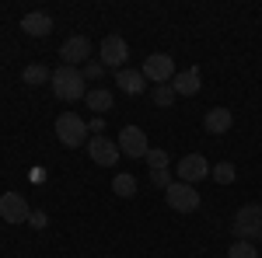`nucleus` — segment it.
<instances>
[{
  "label": "nucleus",
  "mask_w": 262,
  "mask_h": 258,
  "mask_svg": "<svg viewBox=\"0 0 262 258\" xmlns=\"http://www.w3.org/2000/svg\"><path fill=\"white\" fill-rule=\"evenodd\" d=\"M227 258H259V251H255L252 241H234V244L227 248Z\"/></svg>",
  "instance_id": "obj_20"
},
{
  "label": "nucleus",
  "mask_w": 262,
  "mask_h": 258,
  "mask_svg": "<svg viewBox=\"0 0 262 258\" xmlns=\"http://www.w3.org/2000/svg\"><path fill=\"white\" fill-rule=\"evenodd\" d=\"M150 181H154L158 189H168V185H171V171H150Z\"/></svg>",
  "instance_id": "obj_24"
},
{
  "label": "nucleus",
  "mask_w": 262,
  "mask_h": 258,
  "mask_svg": "<svg viewBox=\"0 0 262 258\" xmlns=\"http://www.w3.org/2000/svg\"><path fill=\"white\" fill-rule=\"evenodd\" d=\"M210 171H213V168L206 164V157H203V154H185V157L179 160V181H185V185L206 178Z\"/></svg>",
  "instance_id": "obj_10"
},
{
  "label": "nucleus",
  "mask_w": 262,
  "mask_h": 258,
  "mask_svg": "<svg viewBox=\"0 0 262 258\" xmlns=\"http://www.w3.org/2000/svg\"><path fill=\"white\" fill-rule=\"evenodd\" d=\"M101 129H105V122H101V119H91V122H88V133H95V136H101Z\"/></svg>",
  "instance_id": "obj_26"
},
{
  "label": "nucleus",
  "mask_w": 262,
  "mask_h": 258,
  "mask_svg": "<svg viewBox=\"0 0 262 258\" xmlns=\"http://www.w3.org/2000/svg\"><path fill=\"white\" fill-rule=\"evenodd\" d=\"M25 84H46V80H53V74L42 66V63H32V66H25Z\"/></svg>",
  "instance_id": "obj_19"
},
{
  "label": "nucleus",
  "mask_w": 262,
  "mask_h": 258,
  "mask_svg": "<svg viewBox=\"0 0 262 258\" xmlns=\"http://www.w3.org/2000/svg\"><path fill=\"white\" fill-rule=\"evenodd\" d=\"M53 95L60 101H77V98H84L88 95V80H84V74L81 70H74V66H60V70H53Z\"/></svg>",
  "instance_id": "obj_1"
},
{
  "label": "nucleus",
  "mask_w": 262,
  "mask_h": 258,
  "mask_svg": "<svg viewBox=\"0 0 262 258\" xmlns=\"http://www.w3.org/2000/svg\"><path fill=\"white\" fill-rule=\"evenodd\" d=\"M88 154H91L95 164L112 168V164L119 160V143H116V139H105V136H95V139H88Z\"/></svg>",
  "instance_id": "obj_9"
},
{
  "label": "nucleus",
  "mask_w": 262,
  "mask_h": 258,
  "mask_svg": "<svg viewBox=\"0 0 262 258\" xmlns=\"http://www.w3.org/2000/svg\"><path fill=\"white\" fill-rule=\"evenodd\" d=\"M147 168L150 171H168V150H147Z\"/></svg>",
  "instance_id": "obj_21"
},
{
  "label": "nucleus",
  "mask_w": 262,
  "mask_h": 258,
  "mask_svg": "<svg viewBox=\"0 0 262 258\" xmlns=\"http://www.w3.org/2000/svg\"><path fill=\"white\" fill-rule=\"evenodd\" d=\"M84 101H88V108H91V112H108V108H112V91L95 87V91H88V95H84Z\"/></svg>",
  "instance_id": "obj_16"
},
{
  "label": "nucleus",
  "mask_w": 262,
  "mask_h": 258,
  "mask_svg": "<svg viewBox=\"0 0 262 258\" xmlns=\"http://www.w3.org/2000/svg\"><path fill=\"white\" fill-rule=\"evenodd\" d=\"M112 192L122 196V199H133V196H137V178H133V175H126V171L116 175V178H112Z\"/></svg>",
  "instance_id": "obj_17"
},
{
  "label": "nucleus",
  "mask_w": 262,
  "mask_h": 258,
  "mask_svg": "<svg viewBox=\"0 0 262 258\" xmlns=\"http://www.w3.org/2000/svg\"><path fill=\"white\" fill-rule=\"evenodd\" d=\"M200 70L196 66H189V70H179L175 77H171V87H175V95H185V98H192L196 91H200Z\"/></svg>",
  "instance_id": "obj_12"
},
{
  "label": "nucleus",
  "mask_w": 262,
  "mask_h": 258,
  "mask_svg": "<svg viewBox=\"0 0 262 258\" xmlns=\"http://www.w3.org/2000/svg\"><path fill=\"white\" fill-rule=\"evenodd\" d=\"M164 202H168L175 213H192V209H200V192H196L192 185H185V181H171V185L164 189Z\"/></svg>",
  "instance_id": "obj_4"
},
{
  "label": "nucleus",
  "mask_w": 262,
  "mask_h": 258,
  "mask_svg": "<svg viewBox=\"0 0 262 258\" xmlns=\"http://www.w3.org/2000/svg\"><path fill=\"white\" fill-rule=\"evenodd\" d=\"M119 150L126 157H147V150H150V143H147V133H143L140 126H126L119 133Z\"/></svg>",
  "instance_id": "obj_7"
},
{
  "label": "nucleus",
  "mask_w": 262,
  "mask_h": 258,
  "mask_svg": "<svg viewBox=\"0 0 262 258\" xmlns=\"http://www.w3.org/2000/svg\"><path fill=\"white\" fill-rule=\"evenodd\" d=\"M154 101H158L161 108H168V105L175 101V87H171V84H158V87H154Z\"/></svg>",
  "instance_id": "obj_22"
},
{
  "label": "nucleus",
  "mask_w": 262,
  "mask_h": 258,
  "mask_svg": "<svg viewBox=\"0 0 262 258\" xmlns=\"http://www.w3.org/2000/svg\"><path fill=\"white\" fill-rule=\"evenodd\" d=\"M213 181H221V185H231V181L238 178V168L231 164V160H221V164H213Z\"/></svg>",
  "instance_id": "obj_18"
},
{
  "label": "nucleus",
  "mask_w": 262,
  "mask_h": 258,
  "mask_svg": "<svg viewBox=\"0 0 262 258\" xmlns=\"http://www.w3.org/2000/svg\"><path fill=\"white\" fill-rule=\"evenodd\" d=\"M126 56H129V45H126L122 35H105V39H101V63H105V66L122 70V66H126Z\"/></svg>",
  "instance_id": "obj_8"
},
{
  "label": "nucleus",
  "mask_w": 262,
  "mask_h": 258,
  "mask_svg": "<svg viewBox=\"0 0 262 258\" xmlns=\"http://www.w3.org/2000/svg\"><path fill=\"white\" fill-rule=\"evenodd\" d=\"M21 28H25L28 35H35V39H46V35L53 32V18H49L46 11H32V14L21 18Z\"/></svg>",
  "instance_id": "obj_13"
},
{
  "label": "nucleus",
  "mask_w": 262,
  "mask_h": 258,
  "mask_svg": "<svg viewBox=\"0 0 262 258\" xmlns=\"http://www.w3.org/2000/svg\"><path fill=\"white\" fill-rule=\"evenodd\" d=\"M116 84H119L126 95H143V87H147V77H143L140 70H119V74H116Z\"/></svg>",
  "instance_id": "obj_15"
},
{
  "label": "nucleus",
  "mask_w": 262,
  "mask_h": 258,
  "mask_svg": "<svg viewBox=\"0 0 262 258\" xmlns=\"http://www.w3.org/2000/svg\"><path fill=\"white\" fill-rule=\"evenodd\" d=\"M60 56H63V66L88 63V56H91V42L84 39V35H70V39L60 45Z\"/></svg>",
  "instance_id": "obj_11"
},
{
  "label": "nucleus",
  "mask_w": 262,
  "mask_h": 258,
  "mask_svg": "<svg viewBox=\"0 0 262 258\" xmlns=\"http://www.w3.org/2000/svg\"><path fill=\"white\" fill-rule=\"evenodd\" d=\"M81 74H84V80H98L101 74H105V63H95V60H88V63H84V70H81Z\"/></svg>",
  "instance_id": "obj_23"
},
{
  "label": "nucleus",
  "mask_w": 262,
  "mask_h": 258,
  "mask_svg": "<svg viewBox=\"0 0 262 258\" xmlns=\"http://www.w3.org/2000/svg\"><path fill=\"white\" fill-rule=\"evenodd\" d=\"M0 217H4V223H28L32 209H28L25 196H18V192H4V196H0Z\"/></svg>",
  "instance_id": "obj_6"
},
{
  "label": "nucleus",
  "mask_w": 262,
  "mask_h": 258,
  "mask_svg": "<svg viewBox=\"0 0 262 258\" xmlns=\"http://www.w3.org/2000/svg\"><path fill=\"white\" fill-rule=\"evenodd\" d=\"M140 74L147 80H154V84H164V80L175 77V60H171L168 53H154V56H147V60H143Z\"/></svg>",
  "instance_id": "obj_5"
},
{
  "label": "nucleus",
  "mask_w": 262,
  "mask_h": 258,
  "mask_svg": "<svg viewBox=\"0 0 262 258\" xmlns=\"http://www.w3.org/2000/svg\"><path fill=\"white\" fill-rule=\"evenodd\" d=\"M231 122H234V112H227V108H210L206 119H203V126H206V133L221 136V133L231 129Z\"/></svg>",
  "instance_id": "obj_14"
},
{
  "label": "nucleus",
  "mask_w": 262,
  "mask_h": 258,
  "mask_svg": "<svg viewBox=\"0 0 262 258\" xmlns=\"http://www.w3.org/2000/svg\"><path fill=\"white\" fill-rule=\"evenodd\" d=\"M234 238L238 241H262V206H242L234 213Z\"/></svg>",
  "instance_id": "obj_2"
},
{
  "label": "nucleus",
  "mask_w": 262,
  "mask_h": 258,
  "mask_svg": "<svg viewBox=\"0 0 262 258\" xmlns=\"http://www.w3.org/2000/svg\"><path fill=\"white\" fill-rule=\"evenodd\" d=\"M28 223H32V227H46V213H42V209H35V213H32V217H28Z\"/></svg>",
  "instance_id": "obj_25"
},
{
  "label": "nucleus",
  "mask_w": 262,
  "mask_h": 258,
  "mask_svg": "<svg viewBox=\"0 0 262 258\" xmlns=\"http://www.w3.org/2000/svg\"><path fill=\"white\" fill-rule=\"evenodd\" d=\"M56 136H60L63 147H84L88 143V122L81 115H74V112H63L60 119H56Z\"/></svg>",
  "instance_id": "obj_3"
}]
</instances>
